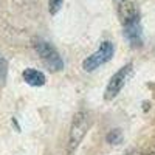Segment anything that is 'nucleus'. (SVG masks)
Listing matches in <instances>:
<instances>
[{"mask_svg": "<svg viewBox=\"0 0 155 155\" xmlns=\"http://www.w3.org/2000/svg\"><path fill=\"white\" fill-rule=\"evenodd\" d=\"M90 126H92V115L87 110H79L76 112L73 116V121L70 126V132H68V144H67V150L71 155L79 144L82 143L84 137L87 135Z\"/></svg>", "mask_w": 155, "mask_h": 155, "instance_id": "obj_1", "label": "nucleus"}, {"mask_svg": "<svg viewBox=\"0 0 155 155\" xmlns=\"http://www.w3.org/2000/svg\"><path fill=\"white\" fill-rule=\"evenodd\" d=\"M34 50L37 51L41 61L45 64V67L50 71H61L64 68V61L61 58V54L58 53V50L47 41L42 39H36L34 41Z\"/></svg>", "mask_w": 155, "mask_h": 155, "instance_id": "obj_2", "label": "nucleus"}, {"mask_svg": "<svg viewBox=\"0 0 155 155\" xmlns=\"http://www.w3.org/2000/svg\"><path fill=\"white\" fill-rule=\"evenodd\" d=\"M113 53H115V45L109 41L102 42L99 45V48L95 51L93 54H90L87 59H84L82 62V68L85 71H93L96 70L98 67L104 65V64H107L109 61H112L113 58Z\"/></svg>", "mask_w": 155, "mask_h": 155, "instance_id": "obj_3", "label": "nucleus"}, {"mask_svg": "<svg viewBox=\"0 0 155 155\" xmlns=\"http://www.w3.org/2000/svg\"><path fill=\"white\" fill-rule=\"evenodd\" d=\"M132 62H129L126 64V65L123 68H120L118 71H116L112 78H110V81L106 87V92H104V99L106 101H112L113 98L118 96V93L123 90V87L126 85V81H127V78L130 76L132 73Z\"/></svg>", "mask_w": 155, "mask_h": 155, "instance_id": "obj_4", "label": "nucleus"}, {"mask_svg": "<svg viewBox=\"0 0 155 155\" xmlns=\"http://www.w3.org/2000/svg\"><path fill=\"white\" fill-rule=\"evenodd\" d=\"M124 36L127 41L130 42L134 47H141L143 45V28H141L140 19H135L132 22L124 23Z\"/></svg>", "mask_w": 155, "mask_h": 155, "instance_id": "obj_5", "label": "nucleus"}, {"mask_svg": "<svg viewBox=\"0 0 155 155\" xmlns=\"http://www.w3.org/2000/svg\"><path fill=\"white\" fill-rule=\"evenodd\" d=\"M22 78L28 85H33V87H42L47 81L45 74L36 68H25L22 73Z\"/></svg>", "mask_w": 155, "mask_h": 155, "instance_id": "obj_6", "label": "nucleus"}, {"mask_svg": "<svg viewBox=\"0 0 155 155\" xmlns=\"http://www.w3.org/2000/svg\"><path fill=\"white\" fill-rule=\"evenodd\" d=\"M6 78H8V62L3 58V54L0 53V87L6 84Z\"/></svg>", "mask_w": 155, "mask_h": 155, "instance_id": "obj_7", "label": "nucleus"}, {"mask_svg": "<svg viewBox=\"0 0 155 155\" xmlns=\"http://www.w3.org/2000/svg\"><path fill=\"white\" fill-rule=\"evenodd\" d=\"M106 140H107V143H110V144H120L123 141V132L120 130V129H112V130L107 134Z\"/></svg>", "mask_w": 155, "mask_h": 155, "instance_id": "obj_8", "label": "nucleus"}, {"mask_svg": "<svg viewBox=\"0 0 155 155\" xmlns=\"http://www.w3.org/2000/svg\"><path fill=\"white\" fill-rule=\"evenodd\" d=\"M62 3H64V0H48V11H50V14H58L59 9L62 8Z\"/></svg>", "mask_w": 155, "mask_h": 155, "instance_id": "obj_9", "label": "nucleus"}, {"mask_svg": "<svg viewBox=\"0 0 155 155\" xmlns=\"http://www.w3.org/2000/svg\"><path fill=\"white\" fill-rule=\"evenodd\" d=\"M143 155H153V153H143Z\"/></svg>", "mask_w": 155, "mask_h": 155, "instance_id": "obj_10", "label": "nucleus"}]
</instances>
